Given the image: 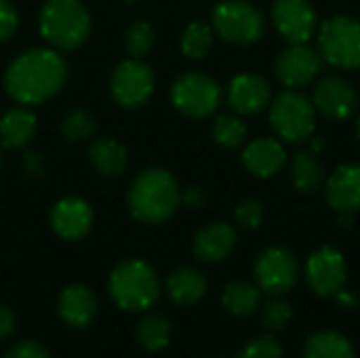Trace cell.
Segmentation results:
<instances>
[{
    "label": "cell",
    "instance_id": "obj_1",
    "mask_svg": "<svg viewBox=\"0 0 360 358\" xmlns=\"http://www.w3.org/2000/svg\"><path fill=\"white\" fill-rule=\"evenodd\" d=\"M65 76L68 65L59 53L51 49H32L8 65L4 87L15 101L36 106L59 93Z\"/></svg>",
    "mask_w": 360,
    "mask_h": 358
},
{
    "label": "cell",
    "instance_id": "obj_2",
    "mask_svg": "<svg viewBox=\"0 0 360 358\" xmlns=\"http://www.w3.org/2000/svg\"><path fill=\"white\" fill-rule=\"evenodd\" d=\"M181 192L175 177L165 169L143 171L129 190V209L137 222L162 224L177 211Z\"/></svg>",
    "mask_w": 360,
    "mask_h": 358
},
{
    "label": "cell",
    "instance_id": "obj_3",
    "mask_svg": "<svg viewBox=\"0 0 360 358\" xmlns=\"http://www.w3.org/2000/svg\"><path fill=\"white\" fill-rule=\"evenodd\" d=\"M110 295L114 304L127 312L148 310L160 295L156 270L141 260H127L110 274Z\"/></svg>",
    "mask_w": 360,
    "mask_h": 358
},
{
    "label": "cell",
    "instance_id": "obj_4",
    "mask_svg": "<svg viewBox=\"0 0 360 358\" xmlns=\"http://www.w3.org/2000/svg\"><path fill=\"white\" fill-rule=\"evenodd\" d=\"M91 30V15L80 0H49L40 13V34L61 51L80 46Z\"/></svg>",
    "mask_w": 360,
    "mask_h": 358
},
{
    "label": "cell",
    "instance_id": "obj_5",
    "mask_svg": "<svg viewBox=\"0 0 360 358\" xmlns=\"http://www.w3.org/2000/svg\"><path fill=\"white\" fill-rule=\"evenodd\" d=\"M270 122L276 135L285 141H304L314 133L316 108L308 95L297 89H287L274 99Z\"/></svg>",
    "mask_w": 360,
    "mask_h": 358
},
{
    "label": "cell",
    "instance_id": "obj_6",
    "mask_svg": "<svg viewBox=\"0 0 360 358\" xmlns=\"http://www.w3.org/2000/svg\"><path fill=\"white\" fill-rule=\"evenodd\" d=\"M319 53L335 68H360V21L354 17L327 19L319 30Z\"/></svg>",
    "mask_w": 360,
    "mask_h": 358
},
{
    "label": "cell",
    "instance_id": "obj_7",
    "mask_svg": "<svg viewBox=\"0 0 360 358\" xmlns=\"http://www.w3.org/2000/svg\"><path fill=\"white\" fill-rule=\"evenodd\" d=\"M213 30L232 44H251L264 36L262 13L245 0H224L213 8Z\"/></svg>",
    "mask_w": 360,
    "mask_h": 358
},
{
    "label": "cell",
    "instance_id": "obj_8",
    "mask_svg": "<svg viewBox=\"0 0 360 358\" xmlns=\"http://www.w3.org/2000/svg\"><path fill=\"white\" fill-rule=\"evenodd\" d=\"M171 101L184 116L205 118L217 110L221 101V89L211 76L192 72V74L179 76L173 82Z\"/></svg>",
    "mask_w": 360,
    "mask_h": 358
},
{
    "label": "cell",
    "instance_id": "obj_9",
    "mask_svg": "<svg viewBox=\"0 0 360 358\" xmlns=\"http://www.w3.org/2000/svg\"><path fill=\"white\" fill-rule=\"evenodd\" d=\"M255 279L268 295H283L293 289L297 281V260L283 247L266 249L255 262Z\"/></svg>",
    "mask_w": 360,
    "mask_h": 358
},
{
    "label": "cell",
    "instance_id": "obj_10",
    "mask_svg": "<svg viewBox=\"0 0 360 358\" xmlns=\"http://www.w3.org/2000/svg\"><path fill=\"white\" fill-rule=\"evenodd\" d=\"M154 93V74L139 59H127L112 74V95L124 108L143 106Z\"/></svg>",
    "mask_w": 360,
    "mask_h": 358
},
{
    "label": "cell",
    "instance_id": "obj_11",
    "mask_svg": "<svg viewBox=\"0 0 360 358\" xmlns=\"http://www.w3.org/2000/svg\"><path fill=\"white\" fill-rule=\"evenodd\" d=\"M272 19L289 44H306L316 30V11L308 0H274Z\"/></svg>",
    "mask_w": 360,
    "mask_h": 358
},
{
    "label": "cell",
    "instance_id": "obj_12",
    "mask_svg": "<svg viewBox=\"0 0 360 358\" xmlns=\"http://www.w3.org/2000/svg\"><path fill=\"white\" fill-rule=\"evenodd\" d=\"M306 276L308 285L319 295H335L344 289L348 268L344 255L333 247H321L314 251L306 264Z\"/></svg>",
    "mask_w": 360,
    "mask_h": 358
},
{
    "label": "cell",
    "instance_id": "obj_13",
    "mask_svg": "<svg viewBox=\"0 0 360 358\" xmlns=\"http://www.w3.org/2000/svg\"><path fill=\"white\" fill-rule=\"evenodd\" d=\"M321 65L323 57L319 51L306 44H291L281 53L276 61V76L285 87L297 89L312 82V78H316V74L321 72Z\"/></svg>",
    "mask_w": 360,
    "mask_h": 358
},
{
    "label": "cell",
    "instance_id": "obj_14",
    "mask_svg": "<svg viewBox=\"0 0 360 358\" xmlns=\"http://www.w3.org/2000/svg\"><path fill=\"white\" fill-rule=\"evenodd\" d=\"M312 103L323 116L331 120H344L352 116V112L356 110L359 97L350 82H346L340 76H329L316 84Z\"/></svg>",
    "mask_w": 360,
    "mask_h": 358
},
{
    "label": "cell",
    "instance_id": "obj_15",
    "mask_svg": "<svg viewBox=\"0 0 360 358\" xmlns=\"http://www.w3.org/2000/svg\"><path fill=\"white\" fill-rule=\"evenodd\" d=\"M51 226L61 238L78 241L93 226V209L82 198H63L51 211Z\"/></svg>",
    "mask_w": 360,
    "mask_h": 358
},
{
    "label": "cell",
    "instance_id": "obj_16",
    "mask_svg": "<svg viewBox=\"0 0 360 358\" xmlns=\"http://www.w3.org/2000/svg\"><path fill=\"white\" fill-rule=\"evenodd\" d=\"M327 200L342 215L360 209V165H344L327 181Z\"/></svg>",
    "mask_w": 360,
    "mask_h": 358
},
{
    "label": "cell",
    "instance_id": "obj_17",
    "mask_svg": "<svg viewBox=\"0 0 360 358\" xmlns=\"http://www.w3.org/2000/svg\"><path fill=\"white\" fill-rule=\"evenodd\" d=\"M228 101L238 114H257L270 101V84L257 74H240L230 82Z\"/></svg>",
    "mask_w": 360,
    "mask_h": 358
},
{
    "label": "cell",
    "instance_id": "obj_18",
    "mask_svg": "<svg viewBox=\"0 0 360 358\" xmlns=\"http://www.w3.org/2000/svg\"><path fill=\"white\" fill-rule=\"evenodd\" d=\"M59 317L65 325L82 329L93 323L97 314V300L95 293L84 285H72L61 291L57 302Z\"/></svg>",
    "mask_w": 360,
    "mask_h": 358
},
{
    "label": "cell",
    "instance_id": "obj_19",
    "mask_svg": "<svg viewBox=\"0 0 360 358\" xmlns=\"http://www.w3.org/2000/svg\"><path fill=\"white\" fill-rule=\"evenodd\" d=\"M243 162L255 177H272L285 167L287 154L283 143H278V139L262 137L245 148Z\"/></svg>",
    "mask_w": 360,
    "mask_h": 358
},
{
    "label": "cell",
    "instance_id": "obj_20",
    "mask_svg": "<svg viewBox=\"0 0 360 358\" xmlns=\"http://www.w3.org/2000/svg\"><path fill=\"white\" fill-rule=\"evenodd\" d=\"M236 247V234L228 224H211L194 238V255L205 264L224 262Z\"/></svg>",
    "mask_w": 360,
    "mask_h": 358
},
{
    "label": "cell",
    "instance_id": "obj_21",
    "mask_svg": "<svg viewBox=\"0 0 360 358\" xmlns=\"http://www.w3.org/2000/svg\"><path fill=\"white\" fill-rule=\"evenodd\" d=\"M167 291L175 304L192 306L200 302L207 293L205 276L194 268H179L167 279Z\"/></svg>",
    "mask_w": 360,
    "mask_h": 358
},
{
    "label": "cell",
    "instance_id": "obj_22",
    "mask_svg": "<svg viewBox=\"0 0 360 358\" xmlns=\"http://www.w3.org/2000/svg\"><path fill=\"white\" fill-rule=\"evenodd\" d=\"M36 131V116L25 108L8 110L0 120V139L6 148L25 146Z\"/></svg>",
    "mask_w": 360,
    "mask_h": 358
},
{
    "label": "cell",
    "instance_id": "obj_23",
    "mask_svg": "<svg viewBox=\"0 0 360 358\" xmlns=\"http://www.w3.org/2000/svg\"><path fill=\"white\" fill-rule=\"evenodd\" d=\"M89 156H91V162L95 165V169L108 177L120 175L127 167V150L118 141L108 139V137L97 139L91 146Z\"/></svg>",
    "mask_w": 360,
    "mask_h": 358
},
{
    "label": "cell",
    "instance_id": "obj_24",
    "mask_svg": "<svg viewBox=\"0 0 360 358\" xmlns=\"http://www.w3.org/2000/svg\"><path fill=\"white\" fill-rule=\"evenodd\" d=\"M291 179L302 192H316L325 184V169L314 152H297L291 160Z\"/></svg>",
    "mask_w": 360,
    "mask_h": 358
},
{
    "label": "cell",
    "instance_id": "obj_25",
    "mask_svg": "<svg viewBox=\"0 0 360 358\" xmlns=\"http://www.w3.org/2000/svg\"><path fill=\"white\" fill-rule=\"evenodd\" d=\"M304 358H354V350L344 335L335 331H321L306 342Z\"/></svg>",
    "mask_w": 360,
    "mask_h": 358
},
{
    "label": "cell",
    "instance_id": "obj_26",
    "mask_svg": "<svg viewBox=\"0 0 360 358\" xmlns=\"http://www.w3.org/2000/svg\"><path fill=\"white\" fill-rule=\"evenodd\" d=\"M259 289L249 283H230L224 289V306L234 317H251L259 308Z\"/></svg>",
    "mask_w": 360,
    "mask_h": 358
},
{
    "label": "cell",
    "instance_id": "obj_27",
    "mask_svg": "<svg viewBox=\"0 0 360 358\" xmlns=\"http://www.w3.org/2000/svg\"><path fill=\"white\" fill-rule=\"evenodd\" d=\"M137 342L148 352L165 350L171 342V325L162 314H146L137 325Z\"/></svg>",
    "mask_w": 360,
    "mask_h": 358
},
{
    "label": "cell",
    "instance_id": "obj_28",
    "mask_svg": "<svg viewBox=\"0 0 360 358\" xmlns=\"http://www.w3.org/2000/svg\"><path fill=\"white\" fill-rule=\"evenodd\" d=\"M213 44V30L202 21H194L181 36V51L190 59H202Z\"/></svg>",
    "mask_w": 360,
    "mask_h": 358
},
{
    "label": "cell",
    "instance_id": "obj_29",
    "mask_svg": "<svg viewBox=\"0 0 360 358\" xmlns=\"http://www.w3.org/2000/svg\"><path fill=\"white\" fill-rule=\"evenodd\" d=\"M213 137L224 148H238L247 137V127L236 116H219L213 122Z\"/></svg>",
    "mask_w": 360,
    "mask_h": 358
},
{
    "label": "cell",
    "instance_id": "obj_30",
    "mask_svg": "<svg viewBox=\"0 0 360 358\" xmlns=\"http://www.w3.org/2000/svg\"><path fill=\"white\" fill-rule=\"evenodd\" d=\"M95 129H97L95 118L91 114L82 112V110L70 112L63 118V124H61V131L70 141H84L95 133Z\"/></svg>",
    "mask_w": 360,
    "mask_h": 358
},
{
    "label": "cell",
    "instance_id": "obj_31",
    "mask_svg": "<svg viewBox=\"0 0 360 358\" xmlns=\"http://www.w3.org/2000/svg\"><path fill=\"white\" fill-rule=\"evenodd\" d=\"M124 44H127V51H129L131 57H135V59L143 57L152 49V44H154V30H152V25L146 23V21L133 23L127 30Z\"/></svg>",
    "mask_w": 360,
    "mask_h": 358
},
{
    "label": "cell",
    "instance_id": "obj_32",
    "mask_svg": "<svg viewBox=\"0 0 360 358\" xmlns=\"http://www.w3.org/2000/svg\"><path fill=\"white\" fill-rule=\"evenodd\" d=\"M293 319V310L289 306V302H285L281 295H272V300H268V304L262 310V321L264 327L270 331H278L283 327H287Z\"/></svg>",
    "mask_w": 360,
    "mask_h": 358
},
{
    "label": "cell",
    "instance_id": "obj_33",
    "mask_svg": "<svg viewBox=\"0 0 360 358\" xmlns=\"http://www.w3.org/2000/svg\"><path fill=\"white\" fill-rule=\"evenodd\" d=\"M236 358H283V346L272 335H262L249 342Z\"/></svg>",
    "mask_w": 360,
    "mask_h": 358
},
{
    "label": "cell",
    "instance_id": "obj_34",
    "mask_svg": "<svg viewBox=\"0 0 360 358\" xmlns=\"http://www.w3.org/2000/svg\"><path fill=\"white\" fill-rule=\"evenodd\" d=\"M236 222L243 228H257L264 222V205L259 200H247L236 209Z\"/></svg>",
    "mask_w": 360,
    "mask_h": 358
},
{
    "label": "cell",
    "instance_id": "obj_35",
    "mask_svg": "<svg viewBox=\"0 0 360 358\" xmlns=\"http://www.w3.org/2000/svg\"><path fill=\"white\" fill-rule=\"evenodd\" d=\"M19 25V17L11 0H0V42L8 40Z\"/></svg>",
    "mask_w": 360,
    "mask_h": 358
},
{
    "label": "cell",
    "instance_id": "obj_36",
    "mask_svg": "<svg viewBox=\"0 0 360 358\" xmlns=\"http://www.w3.org/2000/svg\"><path fill=\"white\" fill-rule=\"evenodd\" d=\"M4 358H51V354L42 344L25 340V342H19L13 348H8Z\"/></svg>",
    "mask_w": 360,
    "mask_h": 358
},
{
    "label": "cell",
    "instance_id": "obj_37",
    "mask_svg": "<svg viewBox=\"0 0 360 358\" xmlns=\"http://www.w3.org/2000/svg\"><path fill=\"white\" fill-rule=\"evenodd\" d=\"M15 327H17V319H15V314H13L8 308L0 306V340L11 338V335H13V331H15Z\"/></svg>",
    "mask_w": 360,
    "mask_h": 358
},
{
    "label": "cell",
    "instance_id": "obj_38",
    "mask_svg": "<svg viewBox=\"0 0 360 358\" xmlns=\"http://www.w3.org/2000/svg\"><path fill=\"white\" fill-rule=\"evenodd\" d=\"M181 200H184L188 207H200V205L205 203V194H202V190H200L198 186H192V188L186 190V194L181 196Z\"/></svg>",
    "mask_w": 360,
    "mask_h": 358
},
{
    "label": "cell",
    "instance_id": "obj_39",
    "mask_svg": "<svg viewBox=\"0 0 360 358\" xmlns=\"http://www.w3.org/2000/svg\"><path fill=\"white\" fill-rule=\"evenodd\" d=\"M335 295H338V302H340L342 306H346V308L356 306V298H354L352 293H348V291H338Z\"/></svg>",
    "mask_w": 360,
    "mask_h": 358
},
{
    "label": "cell",
    "instance_id": "obj_40",
    "mask_svg": "<svg viewBox=\"0 0 360 358\" xmlns=\"http://www.w3.org/2000/svg\"><path fill=\"white\" fill-rule=\"evenodd\" d=\"M356 133H359V137H360V116H359V120H356Z\"/></svg>",
    "mask_w": 360,
    "mask_h": 358
},
{
    "label": "cell",
    "instance_id": "obj_41",
    "mask_svg": "<svg viewBox=\"0 0 360 358\" xmlns=\"http://www.w3.org/2000/svg\"><path fill=\"white\" fill-rule=\"evenodd\" d=\"M0 162H2V160H0Z\"/></svg>",
    "mask_w": 360,
    "mask_h": 358
}]
</instances>
